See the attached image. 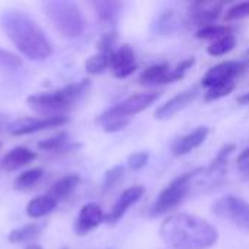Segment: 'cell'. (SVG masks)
I'll return each mask as SVG.
<instances>
[{"instance_id": "obj_1", "label": "cell", "mask_w": 249, "mask_h": 249, "mask_svg": "<svg viewBox=\"0 0 249 249\" xmlns=\"http://www.w3.org/2000/svg\"><path fill=\"white\" fill-rule=\"evenodd\" d=\"M159 235L172 249H210L219 239L217 229L210 222L190 213L168 216L159 228Z\"/></svg>"}, {"instance_id": "obj_2", "label": "cell", "mask_w": 249, "mask_h": 249, "mask_svg": "<svg viewBox=\"0 0 249 249\" xmlns=\"http://www.w3.org/2000/svg\"><path fill=\"white\" fill-rule=\"evenodd\" d=\"M0 25L7 38L26 58L42 61L53 54L51 42L36 22L25 12L4 10L0 16Z\"/></svg>"}, {"instance_id": "obj_3", "label": "cell", "mask_w": 249, "mask_h": 249, "mask_svg": "<svg viewBox=\"0 0 249 249\" xmlns=\"http://www.w3.org/2000/svg\"><path fill=\"white\" fill-rule=\"evenodd\" d=\"M54 28L69 39L79 38L83 32V16L79 6L70 0H47L42 4Z\"/></svg>"}, {"instance_id": "obj_4", "label": "cell", "mask_w": 249, "mask_h": 249, "mask_svg": "<svg viewBox=\"0 0 249 249\" xmlns=\"http://www.w3.org/2000/svg\"><path fill=\"white\" fill-rule=\"evenodd\" d=\"M88 88H89V79H83L82 82L67 85L63 89H58L55 92L31 95L26 99V102L35 111H39L44 114L47 112L48 115H61L60 111L74 104L85 93Z\"/></svg>"}, {"instance_id": "obj_5", "label": "cell", "mask_w": 249, "mask_h": 249, "mask_svg": "<svg viewBox=\"0 0 249 249\" xmlns=\"http://www.w3.org/2000/svg\"><path fill=\"white\" fill-rule=\"evenodd\" d=\"M193 177H194V171L182 174L174 181H171L160 191V194L152 204L149 210V216L150 217L165 216L171 210H174L178 204H181L193 188Z\"/></svg>"}, {"instance_id": "obj_6", "label": "cell", "mask_w": 249, "mask_h": 249, "mask_svg": "<svg viewBox=\"0 0 249 249\" xmlns=\"http://www.w3.org/2000/svg\"><path fill=\"white\" fill-rule=\"evenodd\" d=\"M160 98L159 92H142V93H134L124 99L123 102L108 108L104 111L101 115H98L96 123L104 124L112 118H128L131 115H136L144 109H147L150 105H153L158 99Z\"/></svg>"}, {"instance_id": "obj_7", "label": "cell", "mask_w": 249, "mask_h": 249, "mask_svg": "<svg viewBox=\"0 0 249 249\" xmlns=\"http://www.w3.org/2000/svg\"><path fill=\"white\" fill-rule=\"evenodd\" d=\"M213 213L233 226L249 232V203L238 196H225L214 201Z\"/></svg>"}, {"instance_id": "obj_8", "label": "cell", "mask_w": 249, "mask_h": 249, "mask_svg": "<svg viewBox=\"0 0 249 249\" xmlns=\"http://www.w3.org/2000/svg\"><path fill=\"white\" fill-rule=\"evenodd\" d=\"M69 121L64 115H45V117H23L15 120L9 125V131L12 136H26L45 128L61 127Z\"/></svg>"}, {"instance_id": "obj_9", "label": "cell", "mask_w": 249, "mask_h": 249, "mask_svg": "<svg viewBox=\"0 0 249 249\" xmlns=\"http://www.w3.org/2000/svg\"><path fill=\"white\" fill-rule=\"evenodd\" d=\"M248 69V61H223L209 69L203 77V85L210 89L217 85L231 83L236 76L244 73Z\"/></svg>"}, {"instance_id": "obj_10", "label": "cell", "mask_w": 249, "mask_h": 249, "mask_svg": "<svg viewBox=\"0 0 249 249\" xmlns=\"http://www.w3.org/2000/svg\"><path fill=\"white\" fill-rule=\"evenodd\" d=\"M109 67L112 69L114 76L118 79H125V77L131 76L137 69L136 54H134L133 48L128 44H124L118 50H115L111 55Z\"/></svg>"}, {"instance_id": "obj_11", "label": "cell", "mask_w": 249, "mask_h": 249, "mask_svg": "<svg viewBox=\"0 0 249 249\" xmlns=\"http://www.w3.org/2000/svg\"><path fill=\"white\" fill-rule=\"evenodd\" d=\"M143 194H144L143 185H133V187L124 190L121 193V196L118 197V200L115 201V204L112 206L111 212L105 216V220L111 225L121 220V217L127 213V210L131 206H134L143 197Z\"/></svg>"}, {"instance_id": "obj_12", "label": "cell", "mask_w": 249, "mask_h": 249, "mask_svg": "<svg viewBox=\"0 0 249 249\" xmlns=\"http://www.w3.org/2000/svg\"><path fill=\"white\" fill-rule=\"evenodd\" d=\"M105 220V214L99 204L88 203L80 209V213L74 222L76 235H86L90 231L96 229Z\"/></svg>"}, {"instance_id": "obj_13", "label": "cell", "mask_w": 249, "mask_h": 249, "mask_svg": "<svg viewBox=\"0 0 249 249\" xmlns=\"http://www.w3.org/2000/svg\"><path fill=\"white\" fill-rule=\"evenodd\" d=\"M197 93H198L197 89H188V90H184V92L175 95L174 98H171L168 102H165L155 111V117L158 120H168V118L174 117L175 114L182 111L185 107H188L196 99Z\"/></svg>"}, {"instance_id": "obj_14", "label": "cell", "mask_w": 249, "mask_h": 249, "mask_svg": "<svg viewBox=\"0 0 249 249\" xmlns=\"http://www.w3.org/2000/svg\"><path fill=\"white\" fill-rule=\"evenodd\" d=\"M223 10L222 3H214V1H198L191 6V20L198 25L200 28L213 25V22L220 16Z\"/></svg>"}, {"instance_id": "obj_15", "label": "cell", "mask_w": 249, "mask_h": 249, "mask_svg": "<svg viewBox=\"0 0 249 249\" xmlns=\"http://www.w3.org/2000/svg\"><path fill=\"white\" fill-rule=\"evenodd\" d=\"M209 136V127H197L191 133L179 137L174 146H172V153L174 156H185L200 147Z\"/></svg>"}, {"instance_id": "obj_16", "label": "cell", "mask_w": 249, "mask_h": 249, "mask_svg": "<svg viewBox=\"0 0 249 249\" xmlns=\"http://www.w3.org/2000/svg\"><path fill=\"white\" fill-rule=\"evenodd\" d=\"M36 158V155L26 149V147H22V146H18L12 150H9L3 158H1V168L7 172H13V171H18L20 169L22 166L28 165L29 162H32L34 159Z\"/></svg>"}, {"instance_id": "obj_17", "label": "cell", "mask_w": 249, "mask_h": 249, "mask_svg": "<svg viewBox=\"0 0 249 249\" xmlns=\"http://www.w3.org/2000/svg\"><path fill=\"white\" fill-rule=\"evenodd\" d=\"M79 182H80L79 175H76V174L66 175V177L60 178L57 182L53 184V187L50 188V191H48L47 196L51 197V198H54L55 201L64 200L66 197H69L76 190V187L79 185Z\"/></svg>"}, {"instance_id": "obj_18", "label": "cell", "mask_w": 249, "mask_h": 249, "mask_svg": "<svg viewBox=\"0 0 249 249\" xmlns=\"http://www.w3.org/2000/svg\"><path fill=\"white\" fill-rule=\"evenodd\" d=\"M169 70H171V66L168 63L153 64L142 71V74L139 76V83L140 85H163L168 82Z\"/></svg>"}, {"instance_id": "obj_19", "label": "cell", "mask_w": 249, "mask_h": 249, "mask_svg": "<svg viewBox=\"0 0 249 249\" xmlns=\"http://www.w3.org/2000/svg\"><path fill=\"white\" fill-rule=\"evenodd\" d=\"M57 206V201L48 196H38L31 200L26 206V214L31 219H39L51 213Z\"/></svg>"}, {"instance_id": "obj_20", "label": "cell", "mask_w": 249, "mask_h": 249, "mask_svg": "<svg viewBox=\"0 0 249 249\" xmlns=\"http://www.w3.org/2000/svg\"><path fill=\"white\" fill-rule=\"evenodd\" d=\"M235 47H236V36L233 34H229L219 39L212 41V44L207 47V53L212 57H222L229 54Z\"/></svg>"}, {"instance_id": "obj_21", "label": "cell", "mask_w": 249, "mask_h": 249, "mask_svg": "<svg viewBox=\"0 0 249 249\" xmlns=\"http://www.w3.org/2000/svg\"><path fill=\"white\" fill-rule=\"evenodd\" d=\"M44 175V171L41 168H32L28 169L25 172H22L20 175H18L13 181V188L18 191H23V190H29L31 187H34Z\"/></svg>"}, {"instance_id": "obj_22", "label": "cell", "mask_w": 249, "mask_h": 249, "mask_svg": "<svg viewBox=\"0 0 249 249\" xmlns=\"http://www.w3.org/2000/svg\"><path fill=\"white\" fill-rule=\"evenodd\" d=\"M41 233V228L38 223H29L25 225L22 228L13 229L9 235V242L10 244H22V242H28L34 238H36Z\"/></svg>"}, {"instance_id": "obj_23", "label": "cell", "mask_w": 249, "mask_h": 249, "mask_svg": "<svg viewBox=\"0 0 249 249\" xmlns=\"http://www.w3.org/2000/svg\"><path fill=\"white\" fill-rule=\"evenodd\" d=\"M93 6L96 9L98 18L105 23H112L117 19L118 12H120V3H117V1L102 0V1H95Z\"/></svg>"}, {"instance_id": "obj_24", "label": "cell", "mask_w": 249, "mask_h": 249, "mask_svg": "<svg viewBox=\"0 0 249 249\" xmlns=\"http://www.w3.org/2000/svg\"><path fill=\"white\" fill-rule=\"evenodd\" d=\"M111 55L112 54H105V53H98L95 55H90L85 63L88 73H90V74L104 73L111 64Z\"/></svg>"}, {"instance_id": "obj_25", "label": "cell", "mask_w": 249, "mask_h": 249, "mask_svg": "<svg viewBox=\"0 0 249 249\" xmlns=\"http://www.w3.org/2000/svg\"><path fill=\"white\" fill-rule=\"evenodd\" d=\"M229 34H233L232 32V28L229 25H207V26H203L197 31L196 36L198 39H219L225 35H229Z\"/></svg>"}, {"instance_id": "obj_26", "label": "cell", "mask_w": 249, "mask_h": 249, "mask_svg": "<svg viewBox=\"0 0 249 249\" xmlns=\"http://www.w3.org/2000/svg\"><path fill=\"white\" fill-rule=\"evenodd\" d=\"M236 88V83L235 82H231V83H223V85H217V86H213L210 89H207V92L204 93V99L207 102H213V101H217L220 98H225L228 96L229 93H232Z\"/></svg>"}, {"instance_id": "obj_27", "label": "cell", "mask_w": 249, "mask_h": 249, "mask_svg": "<svg viewBox=\"0 0 249 249\" xmlns=\"http://www.w3.org/2000/svg\"><path fill=\"white\" fill-rule=\"evenodd\" d=\"M67 140H69V136H67V133H64V131H60V133L54 134L53 137H50V139H47V140H42V142H39V143H38V149H41V150H45V152L58 150V149H61V147H63L66 143H67Z\"/></svg>"}, {"instance_id": "obj_28", "label": "cell", "mask_w": 249, "mask_h": 249, "mask_svg": "<svg viewBox=\"0 0 249 249\" xmlns=\"http://www.w3.org/2000/svg\"><path fill=\"white\" fill-rule=\"evenodd\" d=\"M196 64V58L191 57V58H185L182 61H179L174 69L169 70V74H168V82L166 83H174L179 79H182L185 76V73Z\"/></svg>"}, {"instance_id": "obj_29", "label": "cell", "mask_w": 249, "mask_h": 249, "mask_svg": "<svg viewBox=\"0 0 249 249\" xmlns=\"http://www.w3.org/2000/svg\"><path fill=\"white\" fill-rule=\"evenodd\" d=\"M124 175H125V169L123 166H114L108 169L104 175V182H102L104 190H111L115 185H118L123 181Z\"/></svg>"}, {"instance_id": "obj_30", "label": "cell", "mask_w": 249, "mask_h": 249, "mask_svg": "<svg viewBox=\"0 0 249 249\" xmlns=\"http://www.w3.org/2000/svg\"><path fill=\"white\" fill-rule=\"evenodd\" d=\"M247 16H249V1H244V3H238V4L232 6L231 9H228V12L225 15V20L232 22V20L244 19Z\"/></svg>"}, {"instance_id": "obj_31", "label": "cell", "mask_w": 249, "mask_h": 249, "mask_svg": "<svg viewBox=\"0 0 249 249\" xmlns=\"http://www.w3.org/2000/svg\"><path fill=\"white\" fill-rule=\"evenodd\" d=\"M20 66V58L6 50L0 48V70H13Z\"/></svg>"}, {"instance_id": "obj_32", "label": "cell", "mask_w": 249, "mask_h": 249, "mask_svg": "<svg viewBox=\"0 0 249 249\" xmlns=\"http://www.w3.org/2000/svg\"><path fill=\"white\" fill-rule=\"evenodd\" d=\"M117 41V34L112 31V32H108L105 35L101 36V39L98 41V50L99 53H105V54H112L115 50H114V44Z\"/></svg>"}, {"instance_id": "obj_33", "label": "cell", "mask_w": 249, "mask_h": 249, "mask_svg": "<svg viewBox=\"0 0 249 249\" xmlns=\"http://www.w3.org/2000/svg\"><path fill=\"white\" fill-rule=\"evenodd\" d=\"M149 162V153L147 152H136L128 158V166L133 171L143 169Z\"/></svg>"}, {"instance_id": "obj_34", "label": "cell", "mask_w": 249, "mask_h": 249, "mask_svg": "<svg viewBox=\"0 0 249 249\" xmlns=\"http://www.w3.org/2000/svg\"><path fill=\"white\" fill-rule=\"evenodd\" d=\"M127 125H128V118H112V120H109V121H107V123L102 124L104 131H107V133L121 131Z\"/></svg>"}, {"instance_id": "obj_35", "label": "cell", "mask_w": 249, "mask_h": 249, "mask_svg": "<svg viewBox=\"0 0 249 249\" xmlns=\"http://www.w3.org/2000/svg\"><path fill=\"white\" fill-rule=\"evenodd\" d=\"M238 165H239V168L244 171V172H247L249 174V149H245L239 156H238Z\"/></svg>"}, {"instance_id": "obj_36", "label": "cell", "mask_w": 249, "mask_h": 249, "mask_svg": "<svg viewBox=\"0 0 249 249\" xmlns=\"http://www.w3.org/2000/svg\"><path fill=\"white\" fill-rule=\"evenodd\" d=\"M238 104H241V105H249V92L247 93H242L241 96H238Z\"/></svg>"}, {"instance_id": "obj_37", "label": "cell", "mask_w": 249, "mask_h": 249, "mask_svg": "<svg viewBox=\"0 0 249 249\" xmlns=\"http://www.w3.org/2000/svg\"><path fill=\"white\" fill-rule=\"evenodd\" d=\"M25 249H42L41 245H38V244H29V245H26Z\"/></svg>"}, {"instance_id": "obj_38", "label": "cell", "mask_w": 249, "mask_h": 249, "mask_svg": "<svg viewBox=\"0 0 249 249\" xmlns=\"http://www.w3.org/2000/svg\"><path fill=\"white\" fill-rule=\"evenodd\" d=\"M0 147H1V143H0Z\"/></svg>"}, {"instance_id": "obj_39", "label": "cell", "mask_w": 249, "mask_h": 249, "mask_svg": "<svg viewBox=\"0 0 249 249\" xmlns=\"http://www.w3.org/2000/svg\"><path fill=\"white\" fill-rule=\"evenodd\" d=\"M64 249H67V248H64Z\"/></svg>"}]
</instances>
